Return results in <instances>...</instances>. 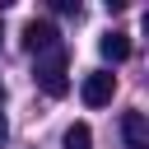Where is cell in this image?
Segmentation results:
<instances>
[{
	"label": "cell",
	"instance_id": "obj_1",
	"mask_svg": "<svg viewBox=\"0 0 149 149\" xmlns=\"http://www.w3.org/2000/svg\"><path fill=\"white\" fill-rule=\"evenodd\" d=\"M33 79H37V88H42V93L65 98V93H70V56H65V47L42 51V56H37V65H33Z\"/></svg>",
	"mask_w": 149,
	"mask_h": 149
},
{
	"label": "cell",
	"instance_id": "obj_7",
	"mask_svg": "<svg viewBox=\"0 0 149 149\" xmlns=\"http://www.w3.org/2000/svg\"><path fill=\"white\" fill-rule=\"evenodd\" d=\"M56 14H79V0H56Z\"/></svg>",
	"mask_w": 149,
	"mask_h": 149
},
{
	"label": "cell",
	"instance_id": "obj_8",
	"mask_svg": "<svg viewBox=\"0 0 149 149\" xmlns=\"http://www.w3.org/2000/svg\"><path fill=\"white\" fill-rule=\"evenodd\" d=\"M5 140H9V121H5V112H0V149H5Z\"/></svg>",
	"mask_w": 149,
	"mask_h": 149
},
{
	"label": "cell",
	"instance_id": "obj_9",
	"mask_svg": "<svg viewBox=\"0 0 149 149\" xmlns=\"http://www.w3.org/2000/svg\"><path fill=\"white\" fill-rule=\"evenodd\" d=\"M0 107H5V84H0Z\"/></svg>",
	"mask_w": 149,
	"mask_h": 149
},
{
	"label": "cell",
	"instance_id": "obj_6",
	"mask_svg": "<svg viewBox=\"0 0 149 149\" xmlns=\"http://www.w3.org/2000/svg\"><path fill=\"white\" fill-rule=\"evenodd\" d=\"M65 149H93V130H88L84 121H74V126L65 130Z\"/></svg>",
	"mask_w": 149,
	"mask_h": 149
},
{
	"label": "cell",
	"instance_id": "obj_10",
	"mask_svg": "<svg viewBox=\"0 0 149 149\" xmlns=\"http://www.w3.org/2000/svg\"><path fill=\"white\" fill-rule=\"evenodd\" d=\"M0 37H5V33H0Z\"/></svg>",
	"mask_w": 149,
	"mask_h": 149
},
{
	"label": "cell",
	"instance_id": "obj_4",
	"mask_svg": "<svg viewBox=\"0 0 149 149\" xmlns=\"http://www.w3.org/2000/svg\"><path fill=\"white\" fill-rule=\"evenodd\" d=\"M121 140L130 149H149V121H144V112H126L121 116Z\"/></svg>",
	"mask_w": 149,
	"mask_h": 149
},
{
	"label": "cell",
	"instance_id": "obj_5",
	"mask_svg": "<svg viewBox=\"0 0 149 149\" xmlns=\"http://www.w3.org/2000/svg\"><path fill=\"white\" fill-rule=\"evenodd\" d=\"M98 51L116 65V61H126L130 56V33H121V28H112V33H102V42H98Z\"/></svg>",
	"mask_w": 149,
	"mask_h": 149
},
{
	"label": "cell",
	"instance_id": "obj_3",
	"mask_svg": "<svg viewBox=\"0 0 149 149\" xmlns=\"http://www.w3.org/2000/svg\"><path fill=\"white\" fill-rule=\"evenodd\" d=\"M23 47H28L33 56H42V51L61 47V42H56V28H51V19H28V23H23Z\"/></svg>",
	"mask_w": 149,
	"mask_h": 149
},
{
	"label": "cell",
	"instance_id": "obj_2",
	"mask_svg": "<svg viewBox=\"0 0 149 149\" xmlns=\"http://www.w3.org/2000/svg\"><path fill=\"white\" fill-rule=\"evenodd\" d=\"M112 93H116V74H112V70H93V74H84V84H79V98H84L88 107H107Z\"/></svg>",
	"mask_w": 149,
	"mask_h": 149
}]
</instances>
